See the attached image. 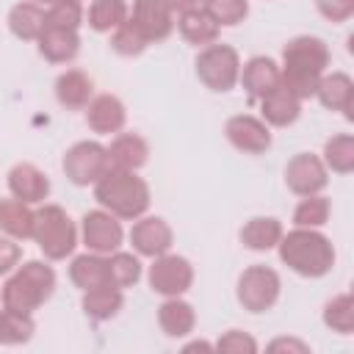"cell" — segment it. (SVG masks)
I'll return each instance as SVG.
<instances>
[{
  "label": "cell",
  "mask_w": 354,
  "mask_h": 354,
  "mask_svg": "<svg viewBox=\"0 0 354 354\" xmlns=\"http://www.w3.org/2000/svg\"><path fill=\"white\" fill-rule=\"evenodd\" d=\"M279 257L282 263L301 274V277H324L332 271L335 266V249L329 243V238H324L318 230H307V227H296L293 232H282L279 238Z\"/></svg>",
  "instance_id": "1"
},
{
  "label": "cell",
  "mask_w": 354,
  "mask_h": 354,
  "mask_svg": "<svg viewBox=\"0 0 354 354\" xmlns=\"http://www.w3.org/2000/svg\"><path fill=\"white\" fill-rule=\"evenodd\" d=\"M94 196L102 210L116 218H141L149 207V185L136 171L124 169H108L94 183Z\"/></svg>",
  "instance_id": "2"
},
{
  "label": "cell",
  "mask_w": 354,
  "mask_h": 354,
  "mask_svg": "<svg viewBox=\"0 0 354 354\" xmlns=\"http://www.w3.org/2000/svg\"><path fill=\"white\" fill-rule=\"evenodd\" d=\"M55 290V271L47 263L30 260L17 268V274L3 288V307L14 313L33 315Z\"/></svg>",
  "instance_id": "3"
},
{
  "label": "cell",
  "mask_w": 354,
  "mask_h": 354,
  "mask_svg": "<svg viewBox=\"0 0 354 354\" xmlns=\"http://www.w3.org/2000/svg\"><path fill=\"white\" fill-rule=\"evenodd\" d=\"M33 241L39 243L47 260H64L77 243V230L64 207L44 205L33 216Z\"/></svg>",
  "instance_id": "4"
},
{
  "label": "cell",
  "mask_w": 354,
  "mask_h": 354,
  "mask_svg": "<svg viewBox=\"0 0 354 354\" xmlns=\"http://www.w3.org/2000/svg\"><path fill=\"white\" fill-rule=\"evenodd\" d=\"M241 75V58L235 47L230 44H207L196 55V77L210 88V91H230L238 83Z\"/></svg>",
  "instance_id": "5"
},
{
  "label": "cell",
  "mask_w": 354,
  "mask_h": 354,
  "mask_svg": "<svg viewBox=\"0 0 354 354\" xmlns=\"http://www.w3.org/2000/svg\"><path fill=\"white\" fill-rule=\"evenodd\" d=\"M279 274L268 266H249L238 279V301L249 313H266L279 299Z\"/></svg>",
  "instance_id": "6"
},
{
  "label": "cell",
  "mask_w": 354,
  "mask_h": 354,
  "mask_svg": "<svg viewBox=\"0 0 354 354\" xmlns=\"http://www.w3.org/2000/svg\"><path fill=\"white\" fill-rule=\"evenodd\" d=\"M108 169V149L97 141H77L64 155V174L75 185H94Z\"/></svg>",
  "instance_id": "7"
},
{
  "label": "cell",
  "mask_w": 354,
  "mask_h": 354,
  "mask_svg": "<svg viewBox=\"0 0 354 354\" xmlns=\"http://www.w3.org/2000/svg\"><path fill=\"white\" fill-rule=\"evenodd\" d=\"M194 282V268L185 257L180 254H160L149 266V285L160 296H183Z\"/></svg>",
  "instance_id": "8"
},
{
  "label": "cell",
  "mask_w": 354,
  "mask_h": 354,
  "mask_svg": "<svg viewBox=\"0 0 354 354\" xmlns=\"http://www.w3.org/2000/svg\"><path fill=\"white\" fill-rule=\"evenodd\" d=\"M122 224L113 213L108 210H91L83 216V243L88 252L97 254H111L122 246Z\"/></svg>",
  "instance_id": "9"
},
{
  "label": "cell",
  "mask_w": 354,
  "mask_h": 354,
  "mask_svg": "<svg viewBox=\"0 0 354 354\" xmlns=\"http://www.w3.org/2000/svg\"><path fill=\"white\" fill-rule=\"evenodd\" d=\"M224 133L230 138V144L246 155H260L271 147V130L263 119L249 116V113H238L232 119H227Z\"/></svg>",
  "instance_id": "10"
},
{
  "label": "cell",
  "mask_w": 354,
  "mask_h": 354,
  "mask_svg": "<svg viewBox=\"0 0 354 354\" xmlns=\"http://www.w3.org/2000/svg\"><path fill=\"white\" fill-rule=\"evenodd\" d=\"M285 183L293 194L299 196H313L318 194L329 177H326V166L321 158L310 155V152H299L296 158H290V163L285 166Z\"/></svg>",
  "instance_id": "11"
},
{
  "label": "cell",
  "mask_w": 354,
  "mask_h": 354,
  "mask_svg": "<svg viewBox=\"0 0 354 354\" xmlns=\"http://www.w3.org/2000/svg\"><path fill=\"white\" fill-rule=\"evenodd\" d=\"M171 241H174V232L160 216H144L130 230V243L141 257L155 260V257L166 254L171 249Z\"/></svg>",
  "instance_id": "12"
},
{
  "label": "cell",
  "mask_w": 354,
  "mask_h": 354,
  "mask_svg": "<svg viewBox=\"0 0 354 354\" xmlns=\"http://www.w3.org/2000/svg\"><path fill=\"white\" fill-rule=\"evenodd\" d=\"M147 41H163L174 30V11L166 0H133V17Z\"/></svg>",
  "instance_id": "13"
},
{
  "label": "cell",
  "mask_w": 354,
  "mask_h": 354,
  "mask_svg": "<svg viewBox=\"0 0 354 354\" xmlns=\"http://www.w3.org/2000/svg\"><path fill=\"white\" fill-rule=\"evenodd\" d=\"M282 66H296V69H310L324 75L329 66V50L315 36H296L282 50Z\"/></svg>",
  "instance_id": "14"
},
{
  "label": "cell",
  "mask_w": 354,
  "mask_h": 354,
  "mask_svg": "<svg viewBox=\"0 0 354 354\" xmlns=\"http://www.w3.org/2000/svg\"><path fill=\"white\" fill-rule=\"evenodd\" d=\"M8 191H11V196H17L25 205H39L50 194V180L33 163H17L8 171Z\"/></svg>",
  "instance_id": "15"
},
{
  "label": "cell",
  "mask_w": 354,
  "mask_h": 354,
  "mask_svg": "<svg viewBox=\"0 0 354 354\" xmlns=\"http://www.w3.org/2000/svg\"><path fill=\"white\" fill-rule=\"evenodd\" d=\"M238 80L243 83L249 100L257 102V100H263L271 88L279 86V66H277V61L268 58V55H254V58H249V61L241 66Z\"/></svg>",
  "instance_id": "16"
},
{
  "label": "cell",
  "mask_w": 354,
  "mask_h": 354,
  "mask_svg": "<svg viewBox=\"0 0 354 354\" xmlns=\"http://www.w3.org/2000/svg\"><path fill=\"white\" fill-rule=\"evenodd\" d=\"M124 119H127L124 105H122V100L113 97V94H97V97H91V102L86 105V122H88V127H91L94 133H102V136L119 133V130L124 127Z\"/></svg>",
  "instance_id": "17"
},
{
  "label": "cell",
  "mask_w": 354,
  "mask_h": 354,
  "mask_svg": "<svg viewBox=\"0 0 354 354\" xmlns=\"http://www.w3.org/2000/svg\"><path fill=\"white\" fill-rule=\"evenodd\" d=\"M260 102V113H263V122L271 124V127H288L299 119V111H301V100H296L282 83L277 88H271Z\"/></svg>",
  "instance_id": "18"
},
{
  "label": "cell",
  "mask_w": 354,
  "mask_h": 354,
  "mask_svg": "<svg viewBox=\"0 0 354 354\" xmlns=\"http://www.w3.org/2000/svg\"><path fill=\"white\" fill-rule=\"evenodd\" d=\"M105 149H108V163H111V169H124V171H138V169L147 163V158H149L147 141H144L141 136H136V133H122V136H116Z\"/></svg>",
  "instance_id": "19"
},
{
  "label": "cell",
  "mask_w": 354,
  "mask_h": 354,
  "mask_svg": "<svg viewBox=\"0 0 354 354\" xmlns=\"http://www.w3.org/2000/svg\"><path fill=\"white\" fill-rule=\"evenodd\" d=\"M55 97L69 111H83L94 97V80L80 69H66L55 80Z\"/></svg>",
  "instance_id": "20"
},
{
  "label": "cell",
  "mask_w": 354,
  "mask_h": 354,
  "mask_svg": "<svg viewBox=\"0 0 354 354\" xmlns=\"http://www.w3.org/2000/svg\"><path fill=\"white\" fill-rule=\"evenodd\" d=\"M315 97L321 100L324 108L329 111H340L346 119H351V102H354V83L348 75L343 72H332V75H321Z\"/></svg>",
  "instance_id": "21"
},
{
  "label": "cell",
  "mask_w": 354,
  "mask_h": 354,
  "mask_svg": "<svg viewBox=\"0 0 354 354\" xmlns=\"http://www.w3.org/2000/svg\"><path fill=\"white\" fill-rule=\"evenodd\" d=\"M36 41H39L41 58H47L50 64H66L80 50V36L77 30H69V28H44Z\"/></svg>",
  "instance_id": "22"
},
{
  "label": "cell",
  "mask_w": 354,
  "mask_h": 354,
  "mask_svg": "<svg viewBox=\"0 0 354 354\" xmlns=\"http://www.w3.org/2000/svg\"><path fill=\"white\" fill-rule=\"evenodd\" d=\"M33 216H36V210H30V205L19 202L17 196L0 199V230H3V235L14 238V241L33 238Z\"/></svg>",
  "instance_id": "23"
},
{
  "label": "cell",
  "mask_w": 354,
  "mask_h": 354,
  "mask_svg": "<svg viewBox=\"0 0 354 354\" xmlns=\"http://www.w3.org/2000/svg\"><path fill=\"white\" fill-rule=\"evenodd\" d=\"M177 28H180V36H183L188 44H196V47L213 44V41L218 39V33H221V25H218L205 8H194V11L180 14Z\"/></svg>",
  "instance_id": "24"
},
{
  "label": "cell",
  "mask_w": 354,
  "mask_h": 354,
  "mask_svg": "<svg viewBox=\"0 0 354 354\" xmlns=\"http://www.w3.org/2000/svg\"><path fill=\"white\" fill-rule=\"evenodd\" d=\"M158 324L169 337H185L194 332L196 315L188 301H183L180 296H169L158 310Z\"/></svg>",
  "instance_id": "25"
},
{
  "label": "cell",
  "mask_w": 354,
  "mask_h": 354,
  "mask_svg": "<svg viewBox=\"0 0 354 354\" xmlns=\"http://www.w3.org/2000/svg\"><path fill=\"white\" fill-rule=\"evenodd\" d=\"M69 277L80 290H91L100 285H111L108 282V257L88 252V254H77L69 266Z\"/></svg>",
  "instance_id": "26"
},
{
  "label": "cell",
  "mask_w": 354,
  "mask_h": 354,
  "mask_svg": "<svg viewBox=\"0 0 354 354\" xmlns=\"http://www.w3.org/2000/svg\"><path fill=\"white\" fill-rule=\"evenodd\" d=\"M282 238V224L271 216H257V218H249L241 230V241L246 249L252 252H268L279 243Z\"/></svg>",
  "instance_id": "27"
},
{
  "label": "cell",
  "mask_w": 354,
  "mask_h": 354,
  "mask_svg": "<svg viewBox=\"0 0 354 354\" xmlns=\"http://www.w3.org/2000/svg\"><path fill=\"white\" fill-rule=\"evenodd\" d=\"M8 28L22 41H36L44 30V8L36 3H17L8 11Z\"/></svg>",
  "instance_id": "28"
},
{
  "label": "cell",
  "mask_w": 354,
  "mask_h": 354,
  "mask_svg": "<svg viewBox=\"0 0 354 354\" xmlns=\"http://www.w3.org/2000/svg\"><path fill=\"white\" fill-rule=\"evenodd\" d=\"M122 290L113 285H100L91 290H83V310L91 321H108L122 310Z\"/></svg>",
  "instance_id": "29"
},
{
  "label": "cell",
  "mask_w": 354,
  "mask_h": 354,
  "mask_svg": "<svg viewBox=\"0 0 354 354\" xmlns=\"http://www.w3.org/2000/svg\"><path fill=\"white\" fill-rule=\"evenodd\" d=\"M127 19V3L124 0H94L88 8V25L97 33H111Z\"/></svg>",
  "instance_id": "30"
},
{
  "label": "cell",
  "mask_w": 354,
  "mask_h": 354,
  "mask_svg": "<svg viewBox=\"0 0 354 354\" xmlns=\"http://www.w3.org/2000/svg\"><path fill=\"white\" fill-rule=\"evenodd\" d=\"M138 279H141V260L130 252H119V249L111 252V257H108V282L113 288L124 290V288L136 285Z\"/></svg>",
  "instance_id": "31"
},
{
  "label": "cell",
  "mask_w": 354,
  "mask_h": 354,
  "mask_svg": "<svg viewBox=\"0 0 354 354\" xmlns=\"http://www.w3.org/2000/svg\"><path fill=\"white\" fill-rule=\"evenodd\" d=\"M36 332V324H33V315H25V313H14V310H0V340L8 343V346H17V343H28Z\"/></svg>",
  "instance_id": "32"
},
{
  "label": "cell",
  "mask_w": 354,
  "mask_h": 354,
  "mask_svg": "<svg viewBox=\"0 0 354 354\" xmlns=\"http://www.w3.org/2000/svg\"><path fill=\"white\" fill-rule=\"evenodd\" d=\"M324 166L337 174H348L354 169V138L351 136L329 138L324 147Z\"/></svg>",
  "instance_id": "33"
},
{
  "label": "cell",
  "mask_w": 354,
  "mask_h": 354,
  "mask_svg": "<svg viewBox=\"0 0 354 354\" xmlns=\"http://www.w3.org/2000/svg\"><path fill=\"white\" fill-rule=\"evenodd\" d=\"M83 22V6L80 0H53L44 11V28H69L77 30Z\"/></svg>",
  "instance_id": "34"
},
{
  "label": "cell",
  "mask_w": 354,
  "mask_h": 354,
  "mask_svg": "<svg viewBox=\"0 0 354 354\" xmlns=\"http://www.w3.org/2000/svg\"><path fill=\"white\" fill-rule=\"evenodd\" d=\"M326 218H329V199H326V196H318V194L304 196V199L299 202V207L293 210V224H296V227L315 230V227L326 224Z\"/></svg>",
  "instance_id": "35"
},
{
  "label": "cell",
  "mask_w": 354,
  "mask_h": 354,
  "mask_svg": "<svg viewBox=\"0 0 354 354\" xmlns=\"http://www.w3.org/2000/svg\"><path fill=\"white\" fill-rule=\"evenodd\" d=\"M147 36L138 30V25L127 17L116 30H113V36H111V47H113V53H119V55H138V53H144L147 50Z\"/></svg>",
  "instance_id": "36"
},
{
  "label": "cell",
  "mask_w": 354,
  "mask_h": 354,
  "mask_svg": "<svg viewBox=\"0 0 354 354\" xmlns=\"http://www.w3.org/2000/svg\"><path fill=\"white\" fill-rule=\"evenodd\" d=\"M324 324L340 335H348L354 329V301L348 293L335 296L324 310Z\"/></svg>",
  "instance_id": "37"
},
{
  "label": "cell",
  "mask_w": 354,
  "mask_h": 354,
  "mask_svg": "<svg viewBox=\"0 0 354 354\" xmlns=\"http://www.w3.org/2000/svg\"><path fill=\"white\" fill-rule=\"evenodd\" d=\"M202 8L218 25H238L249 14V3L246 0H202Z\"/></svg>",
  "instance_id": "38"
},
{
  "label": "cell",
  "mask_w": 354,
  "mask_h": 354,
  "mask_svg": "<svg viewBox=\"0 0 354 354\" xmlns=\"http://www.w3.org/2000/svg\"><path fill=\"white\" fill-rule=\"evenodd\" d=\"M213 348L221 351V354H254V351H257V343H254L252 335H246V332H241V329H230V332H224V335L216 340Z\"/></svg>",
  "instance_id": "39"
},
{
  "label": "cell",
  "mask_w": 354,
  "mask_h": 354,
  "mask_svg": "<svg viewBox=\"0 0 354 354\" xmlns=\"http://www.w3.org/2000/svg\"><path fill=\"white\" fill-rule=\"evenodd\" d=\"M318 11L332 22H346L354 14V0H315Z\"/></svg>",
  "instance_id": "40"
},
{
  "label": "cell",
  "mask_w": 354,
  "mask_h": 354,
  "mask_svg": "<svg viewBox=\"0 0 354 354\" xmlns=\"http://www.w3.org/2000/svg\"><path fill=\"white\" fill-rule=\"evenodd\" d=\"M19 257H22L19 243H14V238L8 235H0V274L14 271L19 266Z\"/></svg>",
  "instance_id": "41"
},
{
  "label": "cell",
  "mask_w": 354,
  "mask_h": 354,
  "mask_svg": "<svg viewBox=\"0 0 354 354\" xmlns=\"http://www.w3.org/2000/svg\"><path fill=\"white\" fill-rule=\"evenodd\" d=\"M268 351H299V354H307L310 346L301 343V340H288V337H279L274 343H268Z\"/></svg>",
  "instance_id": "42"
},
{
  "label": "cell",
  "mask_w": 354,
  "mask_h": 354,
  "mask_svg": "<svg viewBox=\"0 0 354 354\" xmlns=\"http://www.w3.org/2000/svg\"><path fill=\"white\" fill-rule=\"evenodd\" d=\"M171 6L174 14H185V11H194V8H202V0H166Z\"/></svg>",
  "instance_id": "43"
},
{
  "label": "cell",
  "mask_w": 354,
  "mask_h": 354,
  "mask_svg": "<svg viewBox=\"0 0 354 354\" xmlns=\"http://www.w3.org/2000/svg\"><path fill=\"white\" fill-rule=\"evenodd\" d=\"M183 351L188 354V351H216V348H213L210 343H202V340H194V343H188V346H185Z\"/></svg>",
  "instance_id": "44"
},
{
  "label": "cell",
  "mask_w": 354,
  "mask_h": 354,
  "mask_svg": "<svg viewBox=\"0 0 354 354\" xmlns=\"http://www.w3.org/2000/svg\"><path fill=\"white\" fill-rule=\"evenodd\" d=\"M39 3H47V6H50V3H53V0H39Z\"/></svg>",
  "instance_id": "45"
},
{
  "label": "cell",
  "mask_w": 354,
  "mask_h": 354,
  "mask_svg": "<svg viewBox=\"0 0 354 354\" xmlns=\"http://www.w3.org/2000/svg\"><path fill=\"white\" fill-rule=\"evenodd\" d=\"M0 343H3V340H0Z\"/></svg>",
  "instance_id": "46"
}]
</instances>
